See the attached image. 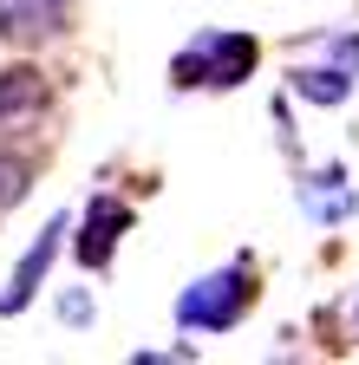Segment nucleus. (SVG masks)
I'll list each match as a JSON object with an SVG mask.
<instances>
[{
  "instance_id": "obj_1",
  "label": "nucleus",
  "mask_w": 359,
  "mask_h": 365,
  "mask_svg": "<svg viewBox=\"0 0 359 365\" xmlns=\"http://www.w3.org/2000/svg\"><path fill=\"white\" fill-rule=\"evenodd\" d=\"M248 307H255V274L242 261H229V267H216V274H203V281L183 287L176 327H183V333H229Z\"/></svg>"
},
{
  "instance_id": "obj_2",
  "label": "nucleus",
  "mask_w": 359,
  "mask_h": 365,
  "mask_svg": "<svg viewBox=\"0 0 359 365\" xmlns=\"http://www.w3.org/2000/svg\"><path fill=\"white\" fill-rule=\"evenodd\" d=\"M255 72V39L248 33H196L176 53V85H216L229 91Z\"/></svg>"
},
{
  "instance_id": "obj_3",
  "label": "nucleus",
  "mask_w": 359,
  "mask_h": 365,
  "mask_svg": "<svg viewBox=\"0 0 359 365\" xmlns=\"http://www.w3.org/2000/svg\"><path fill=\"white\" fill-rule=\"evenodd\" d=\"M72 20V0H0V39L33 46V39H53Z\"/></svg>"
},
{
  "instance_id": "obj_4",
  "label": "nucleus",
  "mask_w": 359,
  "mask_h": 365,
  "mask_svg": "<svg viewBox=\"0 0 359 365\" xmlns=\"http://www.w3.org/2000/svg\"><path fill=\"white\" fill-rule=\"evenodd\" d=\"M59 235H66V215H53L46 228H39V242L20 255L14 281H7V294H0V313H20V307L39 294V281H46V267H53V255H59Z\"/></svg>"
},
{
  "instance_id": "obj_5",
  "label": "nucleus",
  "mask_w": 359,
  "mask_h": 365,
  "mask_svg": "<svg viewBox=\"0 0 359 365\" xmlns=\"http://www.w3.org/2000/svg\"><path fill=\"white\" fill-rule=\"evenodd\" d=\"M124 228H131V209H124L118 196H92V202H85V235H79V261H85V267H105Z\"/></svg>"
},
{
  "instance_id": "obj_6",
  "label": "nucleus",
  "mask_w": 359,
  "mask_h": 365,
  "mask_svg": "<svg viewBox=\"0 0 359 365\" xmlns=\"http://www.w3.org/2000/svg\"><path fill=\"white\" fill-rule=\"evenodd\" d=\"M39 111H46V85H39V72H33V66L0 72V130L39 124Z\"/></svg>"
},
{
  "instance_id": "obj_7",
  "label": "nucleus",
  "mask_w": 359,
  "mask_h": 365,
  "mask_svg": "<svg viewBox=\"0 0 359 365\" xmlns=\"http://www.w3.org/2000/svg\"><path fill=\"white\" fill-rule=\"evenodd\" d=\"M300 209L313 222H346L359 209V196H353V182L340 170H313V176H300Z\"/></svg>"
},
{
  "instance_id": "obj_8",
  "label": "nucleus",
  "mask_w": 359,
  "mask_h": 365,
  "mask_svg": "<svg viewBox=\"0 0 359 365\" xmlns=\"http://www.w3.org/2000/svg\"><path fill=\"white\" fill-rule=\"evenodd\" d=\"M294 91L307 105H346L353 98V72L346 66H294Z\"/></svg>"
},
{
  "instance_id": "obj_9",
  "label": "nucleus",
  "mask_w": 359,
  "mask_h": 365,
  "mask_svg": "<svg viewBox=\"0 0 359 365\" xmlns=\"http://www.w3.org/2000/svg\"><path fill=\"white\" fill-rule=\"evenodd\" d=\"M26 182H33V163L14 157V150H0V209H14L26 196Z\"/></svg>"
},
{
  "instance_id": "obj_10",
  "label": "nucleus",
  "mask_w": 359,
  "mask_h": 365,
  "mask_svg": "<svg viewBox=\"0 0 359 365\" xmlns=\"http://www.w3.org/2000/svg\"><path fill=\"white\" fill-rule=\"evenodd\" d=\"M327 53H333V66L359 72V33H333V39H327Z\"/></svg>"
},
{
  "instance_id": "obj_11",
  "label": "nucleus",
  "mask_w": 359,
  "mask_h": 365,
  "mask_svg": "<svg viewBox=\"0 0 359 365\" xmlns=\"http://www.w3.org/2000/svg\"><path fill=\"white\" fill-rule=\"evenodd\" d=\"M59 313L72 319V327H85V319H92V300H85V294H66V300H59Z\"/></svg>"
}]
</instances>
